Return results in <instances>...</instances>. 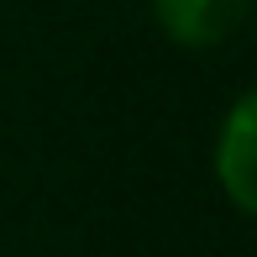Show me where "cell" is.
Masks as SVG:
<instances>
[{
    "label": "cell",
    "mask_w": 257,
    "mask_h": 257,
    "mask_svg": "<svg viewBox=\"0 0 257 257\" xmlns=\"http://www.w3.org/2000/svg\"><path fill=\"white\" fill-rule=\"evenodd\" d=\"M210 168L215 184L247 220H257V84L231 100V110L215 126V147H210Z\"/></svg>",
    "instance_id": "obj_1"
},
{
    "label": "cell",
    "mask_w": 257,
    "mask_h": 257,
    "mask_svg": "<svg viewBox=\"0 0 257 257\" xmlns=\"http://www.w3.org/2000/svg\"><path fill=\"white\" fill-rule=\"evenodd\" d=\"M153 6V27L163 42L184 53H210L231 42L252 16V0H147Z\"/></svg>",
    "instance_id": "obj_2"
},
{
    "label": "cell",
    "mask_w": 257,
    "mask_h": 257,
    "mask_svg": "<svg viewBox=\"0 0 257 257\" xmlns=\"http://www.w3.org/2000/svg\"><path fill=\"white\" fill-rule=\"evenodd\" d=\"M247 21H252V32H257V0H252V16H247Z\"/></svg>",
    "instance_id": "obj_3"
}]
</instances>
